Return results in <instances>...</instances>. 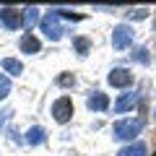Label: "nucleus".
<instances>
[{"instance_id":"f257e3e1","label":"nucleus","mask_w":156,"mask_h":156,"mask_svg":"<svg viewBox=\"0 0 156 156\" xmlns=\"http://www.w3.org/2000/svg\"><path fill=\"white\" fill-rule=\"evenodd\" d=\"M140 130H143V120H138V117L117 120V122L112 125V133H115V138H117V140H130V138H135Z\"/></svg>"},{"instance_id":"f03ea898","label":"nucleus","mask_w":156,"mask_h":156,"mask_svg":"<svg viewBox=\"0 0 156 156\" xmlns=\"http://www.w3.org/2000/svg\"><path fill=\"white\" fill-rule=\"evenodd\" d=\"M39 26H42V31H44V37H47V39H52V42H57V39L62 37L60 16H57L55 11H50L47 16H42V21H39Z\"/></svg>"},{"instance_id":"7ed1b4c3","label":"nucleus","mask_w":156,"mask_h":156,"mask_svg":"<svg viewBox=\"0 0 156 156\" xmlns=\"http://www.w3.org/2000/svg\"><path fill=\"white\" fill-rule=\"evenodd\" d=\"M52 117H55L60 125H65L73 117V99L70 96H60V99L52 101Z\"/></svg>"},{"instance_id":"20e7f679","label":"nucleus","mask_w":156,"mask_h":156,"mask_svg":"<svg viewBox=\"0 0 156 156\" xmlns=\"http://www.w3.org/2000/svg\"><path fill=\"white\" fill-rule=\"evenodd\" d=\"M0 23H3L5 29H11V31L21 29V26H23V11H18V8H11V5L0 8Z\"/></svg>"},{"instance_id":"39448f33","label":"nucleus","mask_w":156,"mask_h":156,"mask_svg":"<svg viewBox=\"0 0 156 156\" xmlns=\"http://www.w3.org/2000/svg\"><path fill=\"white\" fill-rule=\"evenodd\" d=\"M130 44H133V29L128 23L115 26V31H112V47L115 50H128Z\"/></svg>"},{"instance_id":"423d86ee","label":"nucleus","mask_w":156,"mask_h":156,"mask_svg":"<svg viewBox=\"0 0 156 156\" xmlns=\"http://www.w3.org/2000/svg\"><path fill=\"white\" fill-rule=\"evenodd\" d=\"M107 81H109V86H115V89H128V86H133V73H130L128 68H115V70H109Z\"/></svg>"},{"instance_id":"0eeeda50","label":"nucleus","mask_w":156,"mask_h":156,"mask_svg":"<svg viewBox=\"0 0 156 156\" xmlns=\"http://www.w3.org/2000/svg\"><path fill=\"white\" fill-rule=\"evenodd\" d=\"M86 107L94 112H104L107 107H109V99H107V94H101V91H91L89 99H86Z\"/></svg>"},{"instance_id":"6e6552de","label":"nucleus","mask_w":156,"mask_h":156,"mask_svg":"<svg viewBox=\"0 0 156 156\" xmlns=\"http://www.w3.org/2000/svg\"><path fill=\"white\" fill-rule=\"evenodd\" d=\"M18 47H21V52H26V55H37V52L42 50V42H39L34 34H23L21 42H18Z\"/></svg>"},{"instance_id":"1a4fd4ad","label":"nucleus","mask_w":156,"mask_h":156,"mask_svg":"<svg viewBox=\"0 0 156 156\" xmlns=\"http://www.w3.org/2000/svg\"><path fill=\"white\" fill-rule=\"evenodd\" d=\"M115 156H148V148H146V143H143V140H135V143L125 146L122 151H117Z\"/></svg>"},{"instance_id":"9d476101","label":"nucleus","mask_w":156,"mask_h":156,"mask_svg":"<svg viewBox=\"0 0 156 156\" xmlns=\"http://www.w3.org/2000/svg\"><path fill=\"white\" fill-rule=\"evenodd\" d=\"M135 101H138V94H122L120 99L115 101V112H117V115H122V112L133 109V107H135Z\"/></svg>"},{"instance_id":"9b49d317","label":"nucleus","mask_w":156,"mask_h":156,"mask_svg":"<svg viewBox=\"0 0 156 156\" xmlns=\"http://www.w3.org/2000/svg\"><path fill=\"white\" fill-rule=\"evenodd\" d=\"M26 143H29V146H39V143H44V128H39V125L29 128V130H26Z\"/></svg>"},{"instance_id":"f8f14e48","label":"nucleus","mask_w":156,"mask_h":156,"mask_svg":"<svg viewBox=\"0 0 156 156\" xmlns=\"http://www.w3.org/2000/svg\"><path fill=\"white\" fill-rule=\"evenodd\" d=\"M39 21H42V16H39V8H23V26H29V29H31L34 26V23H39Z\"/></svg>"},{"instance_id":"ddd939ff","label":"nucleus","mask_w":156,"mask_h":156,"mask_svg":"<svg viewBox=\"0 0 156 156\" xmlns=\"http://www.w3.org/2000/svg\"><path fill=\"white\" fill-rule=\"evenodd\" d=\"M3 70L11 73V76H18V73H23V65H21V60H16V57H5V60H3Z\"/></svg>"},{"instance_id":"4468645a","label":"nucleus","mask_w":156,"mask_h":156,"mask_svg":"<svg viewBox=\"0 0 156 156\" xmlns=\"http://www.w3.org/2000/svg\"><path fill=\"white\" fill-rule=\"evenodd\" d=\"M73 47H76V52H78V55H89L91 42H89L86 37H76V39H73Z\"/></svg>"},{"instance_id":"2eb2a0df","label":"nucleus","mask_w":156,"mask_h":156,"mask_svg":"<svg viewBox=\"0 0 156 156\" xmlns=\"http://www.w3.org/2000/svg\"><path fill=\"white\" fill-rule=\"evenodd\" d=\"M60 89H73L76 86V76L73 73H62V76H57V81H55Z\"/></svg>"},{"instance_id":"dca6fc26","label":"nucleus","mask_w":156,"mask_h":156,"mask_svg":"<svg viewBox=\"0 0 156 156\" xmlns=\"http://www.w3.org/2000/svg\"><path fill=\"white\" fill-rule=\"evenodd\" d=\"M133 60H138L140 65H148V62H151L148 50H146V47H135V50H133Z\"/></svg>"},{"instance_id":"f3484780","label":"nucleus","mask_w":156,"mask_h":156,"mask_svg":"<svg viewBox=\"0 0 156 156\" xmlns=\"http://www.w3.org/2000/svg\"><path fill=\"white\" fill-rule=\"evenodd\" d=\"M128 18L130 21H143V18H148V8H133V11H128Z\"/></svg>"},{"instance_id":"a211bd4d","label":"nucleus","mask_w":156,"mask_h":156,"mask_svg":"<svg viewBox=\"0 0 156 156\" xmlns=\"http://www.w3.org/2000/svg\"><path fill=\"white\" fill-rule=\"evenodd\" d=\"M55 13L60 18H68V21H81L83 16H78V13H73V11H65V8H55Z\"/></svg>"},{"instance_id":"6ab92c4d","label":"nucleus","mask_w":156,"mask_h":156,"mask_svg":"<svg viewBox=\"0 0 156 156\" xmlns=\"http://www.w3.org/2000/svg\"><path fill=\"white\" fill-rule=\"evenodd\" d=\"M11 94V78H3L0 76V99H5Z\"/></svg>"},{"instance_id":"aec40b11","label":"nucleus","mask_w":156,"mask_h":156,"mask_svg":"<svg viewBox=\"0 0 156 156\" xmlns=\"http://www.w3.org/2000/svg\"><path fill=\"white\" fill-rule=\"evenodd\" d=\"M154 120H156V109H154Z\"/></svg>"},{"instance_id":"412c9836","label":"nucleus","mask_w":156,"mask_h":156,"mask_svg":"<svg viewBox=\"0 0 156 156\" xmlns=\"http://www.w3.org/2000/svg\"><path fill=\"white\" fill-rule=\"evenodd\" d=\"M154 26H156V23H154Z\"/></svg>"},{"instance_id":"4be33fe9","label":"nucleus","mask_w":156,"mask_h":156,"mask_svg":"<svg viewBox=\"0 0 156 156\" xmlns=\"http://www.w3.org/2000/svg\"><path fill=\"white\" fill-rule=\"evenodd\" d=\"M154 156H156V154H154Z\"/></svg>"}]
</instances>
